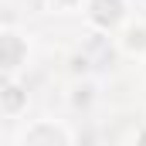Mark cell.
Here are the masks:
<instances>
[{
    "instance_id": "obj_1",
    "label": "cell",
    "mask_w": 146,
    "mask_h": 146,
    "mask_svg": "<svg viewBox=\"0 0 146 146\" xmlns=\"http://www.w3.org/2000/svg\"><path fill=\"white\" fill-rule=\"evenodd\" d=\"M85 21L102 34L119 31L126 24V0H85Z\"/></svg>"
},
{
    "instance_id": "obj_2",
    "label": "cell",
    "mask_w": 146,
    "mask_h": 146,
    "mask_svg": "<svg viewBox=\"0 0 146 146\" xmlns=\"http://www.w3.org/2000/svg\"><path fill=\"white\" fill-rule=\"evenodd\" d=\"M17 146H72V133L54 119H37L21 133Z\"/></svg>"
},
{
    "instance_id": "obj_3",
    "label": "cell",
    "mask_w": 146,
    "mask_h": 146,
    "mask_svg": "<svg viewBox=\"0 0 146 146\" xmlns=\"http://www.w3.org/2000/svg\"><path fill=\"white\" fill-rule=\"evenodd\" d=\"M27 37L17 34V31H0V72L3 75H14L24 68L27 61Z\"/></svg>"
},
{
    "instance_id": "obj_4",
    "label": "cell",
    "mask_w": 146,
    "mask_h": 146,
    "mask_svg": "<svg viewBox=\"0 0 146 146\" xmlns=\"http://www.w3.org/2000/svg\"><path fill=\"white\" fill-rule=\"evenodd\" d=\"M115 44L126 58H146V24L143 21H126L119 27Z\"/></svg>"
},
{
    "instance_id": "obj_5",
    "label": "cell",
    "mask_w": 146,
    "mask_h": 146,
    "mask_svg": "<svg viewBox=\"0 0 146 146\" xmlns=\"http://www.w3.org/2000/svg\"><path fill=\"white\" fill-rule=\"evenodd\" d=\"M0 109L7 112V115H21V112L27 109V92H24L17 82H7V85L0 88Z\"/></svg>"
},
{
    "instance_id": "obj_6",
    "label": "cell",
    "mask_w": 146,
    "mask_h": 146,
    "mask_svg": "<svg viewBox=\"0 0 146 146\" xmlns=\"http://www.w3.org/2000/svg\"><path fill=\"white\" fill-rule=\"evenodd\" d=\"M78 7H85V0H48V10H58V14H68Z\"/></svg>"
},
{
    "instance_id": "obj_7",
    "label": "cell",
    "mask_w": 146,
    "mask_h": 146,
    "mask_svg": "<svg viewBox=\"0 0 146 146\" xmlns=\"http://www.w3.org/2000/svg\"><path fill=\"white\" fill-rule=\"evenodd\" d=\"M136 146H146V126L139 129V133H136Z\"/></svg>"
}]
</instances>
